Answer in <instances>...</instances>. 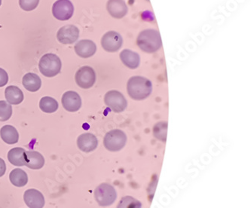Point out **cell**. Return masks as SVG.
Wrapping results in <instances>:
<instances>
[{
  "instance_id": "cell-20",
  "label": "cell",
  "mask_w": 251,
  "mask_h": 208,
  "mask_svg": "<svg viewBox=\"0 0 251 208\" xmlns=\"http://www.w3.org/2000/svg\"><path fill=\"white\" fill-rule=\"evenodd\" d=\"M0 136L7 144H15L19 140V133L16 129L12 126H3L0 130Z\"/></svg>"
},
{
  "instance_id": "cell-12",
  "label": "cell",
  "mask_w": 251,
  "mask_h": 208,
  "mask_svg": "<svg viewBox=\"0 0 251 208\" xmlns=\"http://www.w3.org/2000/svg\"><path fill=\"white\" fill-rule=\"evenodd\" d=\"M24 200L29 208H43L45 206L44 196L35 189H27L24 194Z\"/></svg>"
},
{
  "instance_id": "cell-5",
  "label": "cell",
  "mask_w": 251,
  "mask_h": 208,
  "mask_svg": "<svg viewBox=\"0 0 251 208\" xmlns=\"http://www.w3.org/2000/svg\"><path fill=\"white\" fill-rule=\"evenodd\" d=\"M95 198L100 206H110L116 200L117 193L113 185L102 183L95 189Z\"/></svg>"
},
{
  "instance_id": "cell-15",
  "label": "cell",
  "mask_w": 251,
  "mask_h": 208,
  "mask_svg": "<svg viewBox=\"0 0 251 208\" xmlns=\"http://www.w3.org/2000/svg\"><path fill=\"white\" fill-rule=\"evenodd\" d=\"M108 12L113 18L120 19L127 13V7L123 0H109L106 5Z\"/></svg>"
},
{
  "instance_id": "cell-16",
  "label": "cell",
  "mask_w": 251,
  "mask_h": 208,
  "mask_svg": "<svg viewBox=\"0 0 251 208\" xmlns=\"http://www.w3.org/2000/svg\"><path fill=\"white\" fill-rule=\"evenodd\" d=\"M25 166L33 170H39L43 168L45 158L39 152L26 151L25 155Z\"/></svg>"
},
{
  "instance_id": "cell-29",
  "label": "cell",
  "mask_w": 251,
  "mask_h": 208,
  "mask_svg": "<svg viewBox=\"0 0 251 208\" xmlns=\"http://www.w3.org/2000/svg\"><path fill=\"white\" fill-rule=\"evenodd\" d=\"M6 171V164L2 158H0V178L5 174Z\"/></svg>"
},
{
  "instance_id": "cell-1",
  "label": "cell",
  "mask_w": 251,
  "mask_h": 208,
  "mask_svg": "<svg viewBox=\"0 0 251 208\" xmlns=\"http://www.w3.org/2000/svg\"><path fill=\"white\" fill-rule=\"evenodd\" d=\"M127 94L135 101H142L148 98L152 91V82L142 77H133L127 81Z\"/></svg>"
},
{
  "instance_id": "cell-11",
  "label": "cell",
  "mask_w": 251,
  "mask_h": 208,
  "mask_svg": "<svg viewBox=\"0 0 251 208\" xmlns=\"http://www.w3.org/2000/svg\"><path fill=\"white\" fill-rule=\"evenodd\" d=\"M61 102L64 109L70 112H77L82 106V100L75 91H69L64 93Z\"/></svg>"
},
{
  "instance_id": "cell-30",
  "label": "cell",
  "mask_w": 251,
  "mask_h": 208,
  "mask_svg": "<svg viewBox=\"0 0 251 208\" xmlns=\"http://www.w3.org/2000/svg\"><path fill=\"white\" fill-rule=\"evenodd\" d=\"M2 5V0H0V6Z\"/></svg>"
},
{
  "instance_id": "cell-21",
  "label": "cell",
  "mask_w": 251,
  "mask_h": 208,
  "mask_svg": "<svg viewBox=\"0 0 251 208\" xmlns=\"http://www.w3.org/2000/svg\"><path fill=\"white\" fill-rule=\"evenodd\" d=\"M26 151L21 147L12 149L8 153V159L11 164L17 167L25 166V155Z\"/></svg>"
},
{
  "instance_id": "cell-4",
  "label": "cell",
  "mask_w": 251,
  "mask_h": 208,
  "mask_svg": "<svg viewBox=\"0 0 251 208\" xmlns=\"http://www.w3.org/2000/svg\"><path fill=\"white\" fill-rule=\"evenodd\" d=\"M127 142V136L123 130L116 129L106 133L103 144L105 148L110 152H118L123 150Z\"/></svg>"
},
{
  "instance_id": "cell-17",
  "label": "cell",
  "mask_w": 251,
  "mask_h": 208,
  "mask_svg": "<svg viewBox=\"0 0 251 208\" xmlns=\"http://www.w3.org/2000/svg\"><path fill=\"white\" fill-rule=\"evenodd\" d=\"M120 59L126 67L132 70L137 69L140 66V56L137 53L132 51L127 50V49L123 50L120 54Z\"/></svg>"
},
{
  "instance_id": "cell-2",
  "label": "cell",
  "mask_w": 251,
  "mask_h": 208,
  "mask_svg": "<svg viewBox=\"0 0 251 208\" xmlns=\"http://www.w3.org/2000/svg\"><path fill=\"white\" fill-rule=\"evenodd\" d=\"M137 46L143 52L154 53L162 46V39L158 31L148 29L142 31L137 39Z\"/></svg>"
},
{
  "instance_id": "cell-19",
  "label": "cell",
  "mask_w": 251,
  "mask_h": 208,
  "mask_svg": "<svg viewBox=\"0 0 251 208\" xmlns=\"http://www.w3.org/2000/svg\"><path fill=\"white\" fill-rule=\"evenodd\" d=\"M5 96L7 102L9 103V104H13V105H18L23 102L24 98H25L23 91L18 87L14 86V85L7 87L5 91Z\"/></svg>"
},
{
  "instance_id": "cell-10",
  "label": "cell",
  "mask_w": 251,
  "mask_h": 208,
  "mask_svg": "<svg viewBox=\"0 0 251 208\" xmlns=\"http://www.w3.org/2000/svg\"><path fill=\"white\" fill-rule=\"evenodd\" d=\"M78 37H79V29L74 25H66L57 31V40L62 44H73L78 40Z\"/></svg>"
},
{
  "instance_id": "cell-26",
  "label": "cell",
  "mask_w": 251,
  "mask_h": 208,
  "mask_svg": "<svg viewBox=\"0 0 251 208\" xmlns=\"http://www.w3.org/2000/svg\"><path fill=\"white\" fill-rule=\"evenodd\" d=\"M12 116V107L11 104L5 101H0V121H8Z\"/></svg>"
},
{
  "instance_id": "cell-6",
  "label": "cell",
  "mask_w": 251,
  "mask_h": 208,
  "mask_svg": "<svg viewBox=\"0 0 251 208\" xmlns=\"http://www.w3.org/2000/svg\"><path fill=\"white\" fill-rule=\"evenodd\" d=\"M75 82L80 88L88 89L95 85L96 74L93 68L88 66L81 67L75 76Z\"/></svg>"
},
{
  "instance_id": "cell-9",
  "label": "cell",
  "mask_w": 251,
  "mask_h": 208,
  "mask_svg": "<svg viewBox=\"0 0 251 208\" xmlns=\"http://www.w3.org/2000/svg\"><path fill=\"white\" fill-rule=\"evenodd\" d=\"M123 40L121 35L115 31H109L103 35L101 39V46L108 52H116L121 49Z\"/></svg>"
},
{
  "instance_id": "cell-8",
  "label": "cell",
  "mask_w": 251,
  "mask_h": 208,
  "mask_svg": "<svg viewBox=\"0 0 251 208\" xmlns=\"http://www.w3.org/2000/svg\"><path fill=\"white\" fill-rule=\"evenodd\" d=\"M74 12V5L70 0H57L52 6L53 16L62 22L72 18Z\"/></svg>"
},
{
  "instance_id": "cell-25",
  "label": "cell",
  "mask_w": 251,
  "mask_h": 208,
  "mask_svg": "<svg viewBox=\"0 0 251 208\" xmlns=\"http://www.w3.org/2000/svg\"><path fill=\"white\" fill-rule=\"evenodd\" d=\"M117 208H142V205L133 197L126 196L120 200Z\"/></svg>"
},
{
  "instance_id": "cell-28",
  "label": "cell",
  "mask_w": 251,
  "mask_h": 208,
  "mask_svg": "<svg viewBox=\"0 0 251 208\" xmlns=\"http://www.w3.org/2000/svg\"><path fill=\"white\" fill-rule=\"evenodd\" d=\"M8 81V76L7 72L3 69L0 68V88L5 86Z\"/></svg>"
},
{
  "instance_id": "cell-23",
  "label": "cell",
  "mask_w": 251,
  "mask_h": 208,
  "mask_svg": "<svg viewBox=\"0 0 251 208\" xmlns=\"http://www.w3.org/2000/svg\"><path fill=\"white\" fill-rule=\"evenodd\" d=\"M39 108L46 113H53L58 109V103L51 97H44L40 100Z\"/></svg>"
},
{
  "instance_id": "cell-7",
  "label": "cell",
  "mask_w": 251,
  "mask_h": 208,
  "mask_svg": "<svg viewBox=\"0 0 251 208\" xmlns=\"http://www.w3.org/2000/svg\"><path fill=\"white\" fill-rule=\"evenodd\" d=\"M104 102L106 106L115 112H123L127 105V101L124 95L115 90L106 93L104 97Z\"/></svg>"
},
{
  "instance_id": "cell-24",
  "label": "cell",
  "mask_w": 251,
  "mask_h": 208,
  "mask_svg": "<svg viewBox=\"0 0 251 208\" xmlns=\"http://www.w3.org/2000/svg\"><path fill=\"white\" fill-rule=\"evenodd\" d=\"M167 130H168V123L165 122H161L156 123L153 128V135L155 138L161 141H166Z\"/></svg>"
},
{
  "instance_id": "cell-13",
  "label": "cell",
  "mask_w": 251,
  "mask_h": 208,
  "mask_svg": "<svg viewBox=\"0 0 251 208\" xmlns=\"http://www.w3.org/2000/svg\"><path fill=\"white\" fill-rule=\"evenodd\" d=\"M77 55L82 58L92 57L96 53L97 46L93 41L82 39L74 46Z\"/></svg>"
},
{
  "instance_id": "cell-27",
  "label": "cell",
  "mask_w": 251,
  "mask_h": 208,
  "mask_svg": "<svg viewBox=\"0 0 251 208\" xmlns=\"http://www.w3.org/2000/svg\"><path fill=\"white\" fill-rule=\"evenodd\" d=\"M39 0H19V5L21 8L25 12H30L37 8Z\"/></svg>"
},
{
  "instance_id": "cell-22",
  "label": "cell",
  "mask_w": 251,
  "mask_h": 208,
  "mask_svg": "<svg viewBox=\"0 0 251 208\" xmlns=\"http://www.w3.org/2000/svg\"><path fill=\"white\" fill-rule=\"evenodd\" d=\"M9 179L15 186L23 187L27 184L28 177L26 173L20 168L14 169L10 173Z\"/></svg>"
},
{
  "instance_id": "cell-3",
  "label": "cell",
  "mask_w": 251,
  "mask_h": 208,
  "mask_svg": "<svg viewBox=\"0 0 251 208\" xmlns=\"http://www.w3.org/2000/svg\"><path fill=\"white\" fill-rule=\"evenodd\" d=\"M61 59L55 54H46L39 60V71L48 78H52L58 75L61 73Z\"/></svg>"
},
{
  "instance_id": "cell-14",
  "label": "cell",
  "mask_w": 251,
  "mask_h": 208,
  "mask_svg": "<svg viewBox=\"0 0 251 208\" xmlns=\"http://www.w3.org/2000/svg\"><path fill=\"white\" fill-rule=\"evenodd\" d=\"M98 145V139L92 133H82L77 139V146L78 149L85 153H91L96 150Z\"/></svg>"
},
{
  "instance_id": "cell-18",
  "label": "cell",
  "mask_w": 251,
  "mask_h": 208,
  "mask_svg": "<svg viewBox=\"0 0 251 208\" xmlns=\"http://www.w3.org/2000/svg\"><path fill=\"white\" fill-rule=\"evenodd\" d=\"M22 83L25 89L30 92H36L39 91L42 86L41 78H39L37 74H33V73L26 74L23 77Z\"/></svg>"
}]
</instances>
